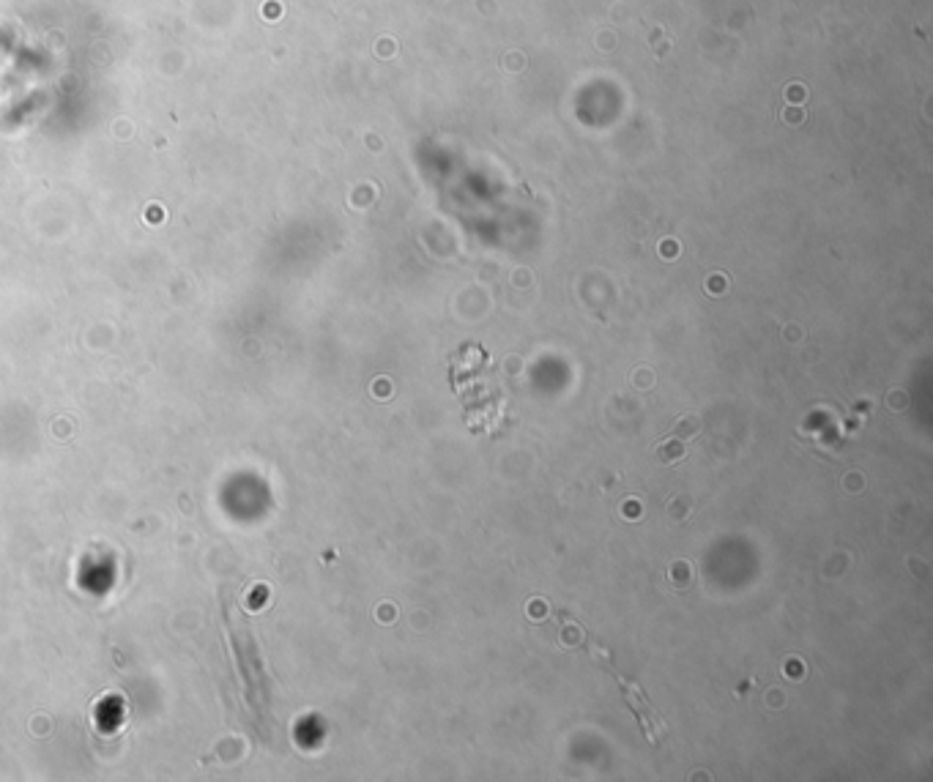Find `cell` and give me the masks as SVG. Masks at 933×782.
Returning <instances> with one entry per match:
<instances>
[{
	"label": "cell",
	"instance_id": "1",
	"mask_svg": "<svg viewBox=\"0 0 933 782\" xmlns=\"http://www.w3.org/2000/svg\"><path fill=\"white\" fill-rule=\"evenodd\" d=\"M619 684H622V692H624V698H627V703L633 706V711L638 714V720L643 722L646 739L649 741L660 739V736L665 733V725L654 717L652 709H649V703H646V698L641 695V690L635 687L633 681H627V679H619Z\"/></svg>",
	"mask_w": 933,
	"mask_h": 782
},
{
	"label": "cell",
	"instance_id": "2",
	"mask_svg": "<svg viewBox=\"0 0 933 782\" xmlns=\"http://www.w3.org/2000/svg\"><path fill=\"white\" fill-rule=\"evenodd\" d=\"M698 427H701V424H698V419H695V416H685L676 433H679V435H693V433H698Z\"/></svg>",
	"mask_w": 933,
	"mask_h": 782
}]
</instances>
